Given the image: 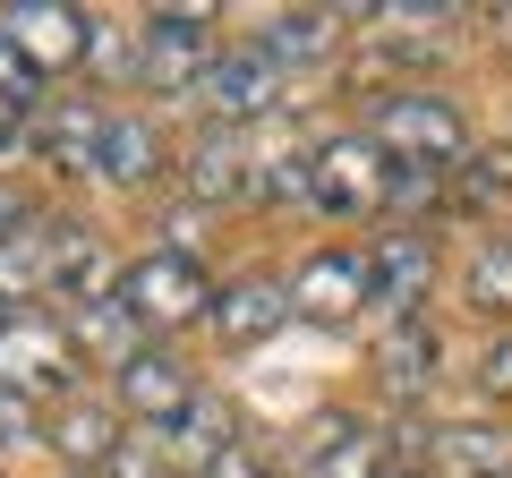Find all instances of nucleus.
<instances>
[{"mask_svg": "<svg viewBox=\"0 0 512 478\" xmlns=\"http://www.w3.org/2000/svg\"><path fill=\"white\" fill-rule=\"evenodd\" d=\"M367 137H376L393 163H427V171H461L470 163V120H461L444 94H427V86L384 94L376 120H367Z\"/></svg>", "mask_w": 512, "mask_h": 478, "instance_id": "1", "label": "nucleus"}, {"mask_svg": "<svg viewBox=\"0 0 512 478\" xmlns=\"http://www.w3.org/2000/svg\"><path fill=\"white\" fill-rule=\"evenodd\" d=\"M308 205L325 222H359V214H384L393 205V154L376 146V137H325V146H308Z\"/></svg>", "mask_w": 512, "mask_h": 478, "instance_id": "2", "label": "nucleus"}, {"mask_svg": "<svg viewBox=\"0 0 512 478\" xmlns=\"http://www.w3.org/2000/svg\"><path fill=\"white\" fill-rule=\"evenodd\" d=\"M69 385H77V333L43 308H18L0 325V393L35 402V393H69Z\"/></svg>", "mask_w": 512, "mask_h": 478, "instance_id": "3", "label": "nucleus"}, {"mask_svg": "<svg viewBox=\"0 0 512 478\" xmlns=\"http://www.w3.org/2000/svg\"><path fill=\"white\" fill-rule=\"evenodd\" d=\"M120 308L137 316L146 333H180V325H197V316H214V291H205V265L197 257L154 248V257H137L120 274Z\"/></svg>", "mask_w": 512, "mask_h": 478, "instance_id": "4", "label": "nucleus"}, {"mask_svg": "<svg viewBox=\"0 0 512 478\" xmlns=\"http://www.w3.org/2000/svg\"><path fill=\"white\" fill-rule=\"evenodd\" d=\"M214 9H146V35H137V77L154 94H188L197 103L205 69H214V43H205Z\"/></svg>", "mask_w": 512, "mask_h": 478, "instance_id": "5", "label": "nucleus"}, {"mask_svg": "<svg viewBox=\"0 0 512 478\" xmlns=\"http://www.w3.org/2000/svg\"><path fill=\"white\" fill-rule=\"evenodd\" d=\"M197 103H205L214 129H248V120H265V111L282 103V60L265 52V43H231V52H214Z\"/></svg>", "mask_w": 512, "mask_h": 478, "instance_id": "6", "label": "nucleus"}, {"mask_svg": "<svg viewBox=\"0 0 512 478\" xmlns=\"http://www.w3.org/2000/svg\"><path fill=\"white\" fill-rule=\"evenodd\" d=\"M0 35L18 43V60L35 77H52V69H69V60L94 52V18L86 9H60V0H9L0 9Z\"/></svg>", "mask_w": 512, "mask_h": 478, "instance_id": "7", "label": "nucleus"}, {"mask_svg": "<svg viewBox=\"0 0 512 478\" xmlns=\"http://www.w3.org/2000/svg\"><path fill=\"white\" fill-rule=\"evenodd\" d=\"M427 291H436V239H427V231L367 239V308H384L393 325H402V316H419Z\"/></svg>", "mask_w": 512, "mask_h": 478, "instance_id": "8", "label": "nucleus"}, {"mask_svg": "<svg viewBox=\"0 0 512 478\" xmlns=\"http://www.w3.org/2000/svg\"><path fill=\"white\" fill-rule=\"evenodd\" d=\"M291 308L316 316V325H350L367 308V248H316L291 274Z\"/></svg>", "mask_w": 512, "mask_h": 478, "instance_id": "9", "label": "nucleus"}, {"mask_svg": "<svg viewBox=\"0 0 512 478\" xmlns=\"http://www.w3.org/2000/svg\"><path fill=\"white\" fill-rule=\"evenodd\" d=\"M427 478H512V436L487 419H453V427H427L419 436Z\"/></svg>", "mask_w": 512, "mask_h": 478, "instance_id": "10", "label": "nucleus"}, {"mask_svg": "<svg viewBox=\"0 0 512 478\" xmlns=\"http://www.w3.org/2000/svg\"><path fill=\"white\" fill-rule=\"evenodd\" d=\"M111 393H120V410H137L146 427H171L188 402H197V385H188V368L171 359V350H137V359L111 376Z\"/></svg>", "mask_w": 512, "mask_h": 478, "instance_id": "11", "label": "nucleus"}, {"mask_svg": "<svg viewBox=\"0 0 512 478\" xmlns=\"http://www.w3.org/2000/svg\"><path fill=\"white\" fill-rule=\"evenodd\" d=\"M282 316H299V308H291V282H274V274H248L231 291H214V333L222 342H265Z\"/></svg>", "mask_w": 512, "mask_h": 478, "instance_id": "12", "label": "nucleus"}, {"mask_svg": "<svg viewBox=\"0 0 512 478\" xmlns=\"http://www.w3.org/2000/svg\"><path fill=\"white\" fill-rule=\"evenodd\" d=\"M376 368H384V385L402 393V402H419V393L436 385V368H444V342H436V325H427V316H402V325H384V342H376Z\"/></svg>", "mask_w": 512, "mask_h": 478, "instance_id": "13", "label": "nucleus"}, {"mask_svg": "<svg viewBox=\"0 0 512 478\" xmlns=\"http://www.w3.org/2000/svg\"><path fill=\"white\" fill-rule=\"evenodd\" d=\"M299 478H393V470H384V436H376V427H359V419L316 427Z\"/></svg>", "mask_w": 512, "mask_h": 478, "instance_id": "14", "label": "nucleus"}, {"mask_svg": "<svg viewBox=\"0 0 512 478\" xmlns=\"http://www.w3.org/2000/svg\"><path fill=\"white\" fill-rule=\"evenodd\" d=\"M248 180H256V154L239 146V129L197 137V154H188V188H197L205 205H222V197H248Z\"/></svg>", "mask_w": 512, "mask_h": 478, "instance_id": "15", "label": "nucleus"}, {"mask_svg": "<svg viewBox=\"0 0 512 478\" xmlns=\"http://www.w3.org/2000/svg\"><path fill=\"white\" fill-rule=\"evenodd\" d=\"M154 171H163V129L137 120V111H111V129H103V180L146 188Z\"/></svg>", "mask_w": 512, "mask_h": 478, "instance_id": "16", "label": "nucleus"}, {"mask_svg": "<svg viewBox=\"0 0 512 478\" xmlns=\"http://www.w3.org/2000/svg\"><path fill=\"white\" fill-rule=\"evenodd\" d=\"M69 333H77V359H103L111 376H120L128 359H137V350H146V342H137L146 325H137V316H128L120 299H103V308H77V316H69Z\"/></svg>", "mask_w": 512, "mask_h": 478, "instance_id": "17", "label": "nucleus"}, {"mask_svg": "<svg viewBox=\"0 0 512 478\" xmlns=\"http://www.w3.org/2000/svg\"><path fill=\"white\" fill-rule=\"evenodd\" d=\"M103 129H111V111L94 103H69L43 120V154H52V171H103Z\"/></svg>", "mask_w": 512, "mask_h": 478, "instance_id": "18", "label": "nucleus"}, {"mask_svg": "<svg viewBox=\"0 0 512 478\" xmlns=\"http://www.w3.org/2000/svg\"><path fill=\"white\" fill-rule=\"evenodd\" d=\"M265 52L291 69V60H325L333 43H342V9H282V18H265Z\"/></svg>", "mask_w": 512, "mask_h": 478, "instance_id": "19", "label": "nucleus"}, {"mask_svg": "<svg viewBox=\"0 0 512 478\" xmlns=\"http://www.w3.org/2000/svg\"><path fill=\"white\" fill-rule=\"evenodd\" d=\"M163 444H171V453H180V461H197V470H214V461L231 453L239 436H231V410H222L214 393H197V402H188L180 419L163 427Z\"/></svg>", "mask_w": 512, "mask_h": 478, "instance_id": "20", "label": "nucleus"}, {"mask_svg": "<svg viewBox=\"0 0 512 478\" xmlns=\"http://www.w3.org/2000/svg\"><path fill=\"white\" fill-rule=\"evenodd\" d=\"M52 248H60V222H26V231L0 248V299L52 291Z\"/></svg>", "mask_w": 512, "mask_h": 478, "instance_id": "21", "label": "nucleus"}, {"mask_svg": "<svg viewBox=\"0 0 512 478\" xmlns=\"http://www.w3.org/2000/svg\"><path fill=\"white\" fill-rule=\"evenodd\" d=\"M461 299L478 316H512V239H478L461 265Z\"/></svg>", "mask_w": 512, "mask_h": 478, "instance_id": "22", "label": "nucleus"}, {"mask_svg": "<svg viewBox=\"0 0 512 478\" xmlns=\"http://www.w3.org/2000/svg\"><path fill=\"white\" fill-rule=\"evenodd\" d=\"M453 205H461V214H495V205H512V146H478L470 163L453 171Z\"/></svg>", "mask_w": 512, "mask_h": 478, "instance_id": "23", "label": "nucleus"}, {"mask_svg": "<svg viewBox=\"0 0 512 478\" xmlns=\"http://www.w3.org/2000/svg\"><path fill=\"white\" fill-rule=\"evenodd\" d=\"M52 444H60V461H111V453H120V427H111V410L69 402L60 427H52Z\"/></svg>", "mask_w": 512, "mask_h": 478, "instance_id": "24", "label": "nucleus"}, {"mask_svg": "<svg viewBox=\"0 0 512 478\" xmlns=\"http://www.w3.org/2000/svg\"><path fill=\"white\" fill-rule=\"evenodd\" d=\"M308 163H316V154H256L248 197L256 205H308Z\"/></svg>", "mask_w": 512, "mask_h": 478, "instance_id": "25", "label": "nucleus"}, {"mask_svg": "<svg viewBox=\"0 0 512 478\" xmlns=\"http://www.w3.org/2000/svg\"><path fill=\"white\" fill-rule=\"evenodd\" d=\"M35 86H43V77L18 60V43L0 35V129H18L26 111H35Z\"/></svg>", "mask_w": 512, "mask_h": 478, "instance_id": "26", "label": "nucleus"}, {"mask_svg": "<svg viewBox=\"0 0 512 478\" xmlns=\"http://www.w3.org/2000/svg\"><path fill=\"white\" fill-rule=\"evenodd\" d=\"M444 180H453V171H427V163H393V205H436L444 197Z\"/></svg>", "mask_w": 512, "mask_h": 478, "instance_id": "27", "label": "nucleus"}, {"mask_svg": "<svg viewBox=\"0 0 512 478\" xmlns=\"http://www.w3.org/2000/svg\"><path fill=\"white\" fill-rule=\"evenodd\" d=\"M163 436H120V453H111V478H163V453H154Z\"/></svg>", "mask_w": 512, "mask_h": 478, "instance_id": "28", "label": "nucleus"}, {"mask_svg": "<svg viewBox=\"0 0 512 478\" xmlns=\"http://www.w3.org/2000/svg\"><path fill=\"white\" fill-rule=\"evenodd\" d=\"M478 393H495V402L512 393V333H504V342H487V350H478Z\"/></svg>", "mask_w": 512, "mask_h": 478, "instance_id": "29", "label": "nucleus"}, {"mask_svg": "<svg viewBox=\"0 0 512 478\" xmlns=\"http://www.w3.org/2000/svg\"><path fill=\"white\" fill-rule=\"evenodd\" d=\"M26 436H35V402L0 393V444H26Z\"/></svg>", "mask_w": 512, "mask_h": 478, "instance_id": "30", "label": "nucleus"}, {"mask_svg": "<svg viewBox=\"0 0 512 478\" xmlns=\"http://www.w3.org/2000/svg\"><path fill=\"white\" fill-rule=\"evenodd\" d=\"M205 478H274V470H265V461L248 453V444H231V453H222V461H214Z\"/></svg>", "mask_w": 512, "mask_h": 478, "instance_id": "31", "label": "nucleus"}, {"mask_svg": "<svg viewBox=\"0 0 512 478\" xmlns=\"http://www.w3.org/2000/svg\"><path fill=\"white\" fill-rule=\"evenodd\" d=\"M26 222H35V214H26V197H18V188H9V180H0V248H9V239H18Z\"/></svg>", "mask_w": 512, "mask_h": 478, "instance_id": "32", "label": "nucleus"}, {"mask_svg": "<svg viewBox=\"0 0 512 478\" xmlns=\"http://www.w3.org/2000/svg\"><path fill=\"white\" fill-rule=\"evenodd\" d=\"M9 154H18V129H0V163H9Z\"/></svg>", "mask_w": 512, "mask_h": 478, "instance_id": "33", "label": "nucleus"}, {"mask_svg": "<svg viewBox=\"0 0 512 478\" xmlns=\"http://www.w3.org/2000/svg\"><path fill=\"white\" fill-rule=\"evenodd\" d=\"M9 316H18V308H0V325H9Z\"/></svg>", "mask_w": 512, "mask_h": 478, "instance_id": "34", "label": "nucleus"}, {"mask_svg": "<svg viewBox=\"0 0 512 478\" xmlns=\"http://www.w3.org/2000/svg\"><path fill=\"white\" fill-rule=\"evenodd\" d=\"M60 478H69V470H60Z\"/></svg>", "mask_w": 512, "mask_h": 478, "instance_id": "35", "label": "nucleus"}, {"mask_svg": "<svg viewBox=\"0 0 512 478\" xmlns=\"http://www.w3.org/2000/svg\"><path fill=\"white\" fill-rule=\"evenodd\" d=\"M393 478H402V470H393Z\"/></svg>", "mask_w": 512, "mask_h": 478, "instance_id": "36", "label": "nucleus"}]
</instances>
